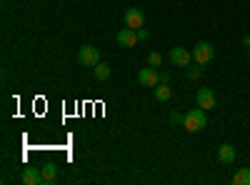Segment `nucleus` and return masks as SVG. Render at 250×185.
<instances>
[{
    "mask_svg": "<svg viewBox=\"0 0 250 185\" xmlns=\"http://www.w3.org/2000/svg\"><path fill=\"white\" fill-rule=\"evenodd\" d=\"M170 60H173V65H178V68H188L190 60H193V53L185 50V48H173L170 50Z\"/></svg>",
    "mask_w": 250,
    "mask_h": 185,
    "instance_id": "nucleus-7",
    "label": "nucleus"
},
{
    "mask_svg": "<svg viewBox=\"0 0 250 185\" xmlns=\"http://www.w3.org/2000/svg\"><path fill=\"white\" fill-rule=\"evenodd\" d=\"M170 80V73H160V83H168Z\"/></svg>",
    "mask_w": 250,
    "mask_h": 185,
    "instance_id": "nucleus-19",
    "label": "nucleus"
},
{
    "mask_svg": "<svg viewBox=\"0 0 250 185\" xmlns=\"http://www.w3.org/2000/svg\"><path fill=\"white\" fill-rule=\"evenodd\" d=\"M155 100H158V103H168V100H170V88H168V83H158V85H155Z\"/></svg>",
    "mask_w": 250,
    "mask_h": 185,
    "instance_id": "nucleus-11",
    "label": "nucleus"
},
{
    "mask_svg": "<svg viewBox=\"0 0 250 185\" xmlns=\"http://www.w3.org/2000/svg\"><path fill=\"white\" fill-rule=\"evenodd\" d=\"M150 38V33L145 30V28H138V40H148Z\"/></svg>",
    "mask_w": 250,
    "mask_h": 185,
    "instance_id": "nucleus-18",
    "label": "nucleus"
},
{
    "mask_svg": "<svg viewBox=\"0 0 250 185\" xmlns=\"http://www.w3.org/2000/svg\"><path fill=\"white\" fill-rule=\"evenodd\" d=\"M185 130L188 133H200V130H205V125H208V118H205V110L203 108H193V110H188L185 113Z\"/></svg>",
    "mask_w": 250,
    "mask_h": 185,
    "instance_id": "nucleus-1",
    "label": "nucleus"
},
{
    "mask_svg": "<svg viewBox=\"0 0 250 185\" xmlns=\"http://www.w3.org/2000/svg\"><path fill=\"white\" fill-rule=\"evenodd\" d=\"M138 83H140L143 88H155V85L160 83V73H155L153 65H150V68H143V70L138 73Z\"/></svg>",
    "mask_w": 250,
    "mask_h": 185,
    "instance_id": "nucleus-5",
    "label": "nucleus"
},
{
    "mask_svg": "<svg viewBox=\"0 0 250 185\" xmlns=\"http://www.w3.org/2000/svg\"><path fill=\"white\" fill-rule=\"evenodd\" d=\"M243 43H245V45H250V35H245V38H243Z\"/></svg>",
    "mask_w": 250,
    "mask_h": 185,
    "instance_id": "nucleus-20",
    "label": "nucleus"
},
{
    "mask_svg": "<svg viewBox=\"0 0 250 185\" xmlns=\"http://www.w3.org/2000/svg\"><path fill=\"white\" fill-rule=\"evenodd\" d=\"M93 70H95V80H108L110 78V65H105V63H98Z\"/></svg>",
    "mask_w": 250,
    "mask_h": 185,
    "instance_id": "nucleus-14",
    "label": "nucleus"
},
{
    "mask_svg": "<svg viewBox=\"0 0 250 185\" xmlns=\"http://www.w3.org/2000/svg\"><path fill=\"white\" fill-rule=\"evenodd\" d=\"M23 180L25 185H38V183H43V170H38V168H23Z\"/></svg>",
    "mask_w": 250,
    "mask_h": 185,
    "instance_id": "nucleus-10",
    "label": "nucleus"
},
{
    "mask_svg": "<svg viewBox=\"0 0 250 185\" xmlns=\"http://www.w3.org/2000/svg\"><path fill=\"white\" fill-rule=\"evenodd\" d=\"M233 183H235V185H250V168H240V170L233 175Z\"/></svg>",
    "mask_w": 250,
    "mask_h": 185,
    "instance_id": "nucleus-12",
    "label": "nucleus"
},
{
    "mask_svg": "<svg viewBox=\"0 0 250 185\" xmlns=\"http://www.w3.org/2000/svg\"><path fill=\"white\" fill-rule=\"evenodd\" d=\"M148 63H150L153 68H158V65L163 63V55H160V53H150V55H148Z\"/></svg>",
    "mask_w": 250,
    "mask_h": 185,
    "instance_id": "nucleus-15",
    "label": "nucleus"
},
{
    "mask_svg": "<svg viewBox=\"0 0 250 185\" xmlns=\"http://www.w3.org/2000/svg\"><path fill=\"white\" fill-rule=\"evenodd\" d=\"M170 123H173V125H180V123H185V115L183 113H170Z\"/></svg>",
    "mask_w": 250,
    "mask_h": 185,
    "instance_id": "nucleus-17",
    "label": "nucleus"
},
{
    "mask_svg": "<svg viewBox=\"0 0 250 185\" xmlns=\"http://www.w3.org/2000/svg\"><path fill=\"white\" fill-rule=\"evenodd\" d=\"M58 178V168L55 163H48V165H43V183H53Z\"/></svg>",
    "mask_w": 250,
    "mask_h": 185,
    "instance_id": "nucleus-13",
    "label": "nucleus"
},
{
    "mask_svg": "<svg viewBox=\"0 0 250 185\" xmlns=\"http://www.w3.org/2000/svg\"><path fill=\"white\" fill-rule=\"evenodd\" d=\"M195 100H198V108L203 110H215L218 108V100H215V93L210 88H200L195 93Z\"/></svg>",
    "mask_w": 250,
    "mask_h": 185,
    "instance_id": "nucleus-4",
    "label": "nucleus"
},
{
    "mask_svg": "<svg viewBox=\"0 0 250 185\" xmlns=\"http://www.w3.org/2000/svg\"><path fill=\"white\" fill-rule=\"evenodd\" d=\"M248 60H250V48H248Z\"/></svg>",
    "mask_w": 250,
    "mask_h": 185,
    "instance_id": "nucleus-21",
    "label": "nucleus"
},
{
    "mask_svg": "<svg viewBox=\"0 0 250 185\" xmlns=\"http://www.w3.org/2000/svg\"><path fill=\"white\" fill-rule=\"evenodd\" d=\"M78 63L80 65H88V68H95L100 63V50L95 45H83L78 50Z\"/></svg>",
    "mask_w": 250,
    "mask_h": 185,
    "instance_id": "nucleus-2",
    "label": "nucleus"
},
{
    "mask_svg": "<svg viewBox=\"0 0 250 185\" xmlns=\"http://www.w3.org/2000/svg\"><path fill=\"white\" fill-rule=\"evenodd\" d=\"M190 53H193V60H195L198 65H208V63L213 60V55H215V48H213L210 43H205V40H203V43H198Z\"/></svg>",
    "mask_w": 250,
    "mask_h": 185,
    "instance_id": "nucleus-3",
    "label": "nucleus"
},
{
    "mask_svg": "<svg viewBox=\"0 0 250 185\" xmlns=\"http://www.w3.org/2000/svg\"><path fill=\"white\" fill-rule=\"evenodd\" d=\"M115 40H118L123 48H135V43H138V30H133V28H123V30L115 35Z\"/></svg>",
    "mask_w": 250,
    "mask_h": 185,
    "instance_id": "nucleus-8",
    "label": "nucleus"
},
{
    "mask_svg": "<svg viewBox=\"0 0 250 185\" xmlns=\"http://www.w3.org/2000/svg\"><path fill=\"white\" fill-rule=\"evenodd\" d=\"M218 160L220 163H235V145H230V143H223V145L218 148Z\"/></svg>",
    "mask_w": 250,
    "mask_h": 185,
    "instance_id": "nucleus-9",
    "label": "nucleus"
},
{
    "mask_svg": "<svg viewBox=\"0 0 250 185\" xmlns=\"http://www.w3.org/2000/svg\"><path fill=\"white\" fill-rule=\"evenodd\" d=\"M185 75L190 78V80H198V78L203 75V68H188V70H185Z\"/></svg>",
    "mask_w": 250,
    "mask_h": 185,
    "instance_id": "nucleus-16",
    "label": "nucleus"
},
{
    "mask_svg": "<svg viewBox=\"0 0 250 185\" xmlns=\"http://www.w3.org/2000/svg\"><path fill=\"white\" fill-rule=\"evenodd\" d=\"M125 25L133 28V30L143 28V25H145V15H143V10H140V8H128V10H125Z\"/></svg>",
    "mask_w": 250,
    "mask_h": 185,
    "instance_id": "nucleus-6",
    "label": "nucleus"
}]
</instances>
